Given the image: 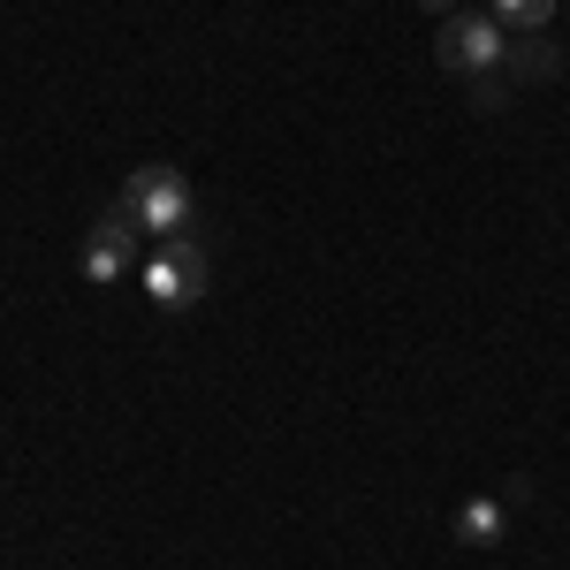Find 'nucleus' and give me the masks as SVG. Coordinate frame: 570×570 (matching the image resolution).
I'll list each match as a JSON object with an SVG mask.
<instances>
[{"label": "nucleus", "instance_id": "obj_6", "mask_svg": "<svg viewBox=\"0 0 570 570\" xmlns=\"http://www.w3.org/2000/svg\"><path fill=\"white\" fill-rule=\"evenodd\" d=\"M502 69H510V85H518V77L540 85V77H556V69H563V53H556L548 39H525V46H510V61H502Z\"/></svg>", "mask_w": 570, "mask_h": 570}, {"label": "nucleus", "instance_id": "obj_3", "mask_svg": "<svg viewBox=\"0 0 570 570\" xmlns=\"http://www.w3.org/2000/svg\"><path fill=\"white\" fill-rule=\"evenodd\" d=\"M145 297L160 312H190L206 297V236H198V228H190V236H168V252L145 259Z\"/></svg>", "mask_w": 570, "mask_h": 570}, {"label": "nucleus", "instance_id": "obj_9", "mask_svg": "<svg viewBox=\"0 0 570 570\" xmlns=\"http://www.w3.org/2000/svg\"><path fill=\"white\" fill-rule=\"evenodd\" d=\"M426 8H434V16H456V0H426Z\"/></svg>", "mask_w": 570, "mask_h": 570}, {"label": "nucleus", "instance_id": "obj_5", "mask_svg": "<svg viewBox=\"0 0 570 570\" xmlns=\"http://www.w3.org/2000/svg\"><path fill=\"white\" fill-rule=\"evenodd\" d=\"M456 540H464V548H494V540H502V532H510V502H502V494H472V502H464V510H456Z\"/></svg>", "mask_w": 570, "mask_h": 570}, {"label": "nucleus", "instance_id": "obj_4", "mask_svg": "<svg viewBox=\"0 0 570 570\" xmlns=\"http://www.w3.org/2000/svg\"><path fill=\"white\" fill-rule=\"evenodd\" d=\"M137 236H145V228H137L122 206H115L107 220H91V228H85V252H77L85 282H99V289H107V282H122V274L137 266Z\"/></svg>", "mask_w": 570, "mask_h": 570}, {"label": "nucleus", "instance_id": "obj_2", "mask_svg": "<svg viewBox=\"0 0 570 570\" xmlns=\"http://www.w3.org/2000/svg\"><path fill=\"white\" fill-rule=\"evenodd\" d=\"M434 61L449 69V77H487V69H502L510 61V31L494 23V16H441L434 31Z\"/></svg>", "mask_w": 570, "mask_h": 570}, {"label": "nucleus", "instance_id": "obj_8", "mask_svg": "<svg viewBox=\"0 0 570 570\" xmlns=\"http://www.w3.org/2000/svg\"><path fill=\"white\" fill-rule=\"evenodd\" d=\"M502 99H510V69H487V77H472V107H480V115H502Z\"/></svg>", "mask_w": 570, "mask_h": 570}, {"label": "nucleus", "instance_id": "obj_7", "mask_svg": "<svg viewBox=\"0 0 570 570\" xmlns=\"http://www.w3.org/2000/svg\"><path fill=\"white\" fill-rule=\"evenodd\" d=\"M487 16H494V23H518V31H540V23L556 16V0H494Z\"/></svg>", "mask_w": 570, "mask_h": 570}, {"label": "nucleus", "instance_id": "obj_1", "mask_svg": "<svg viewBox=\"0 0 570 570\" xmlns=\"http://www.w3.org/2000/svg\"><path fill=\"white\" fill-rule=\"evenodd\" d=\"M122 214L145 228V236H190L198 228V198H190V183L176 168H137L122 183Z\"/></svg>", "mask_w": 570, "mask_h": 570}]
</instances>
